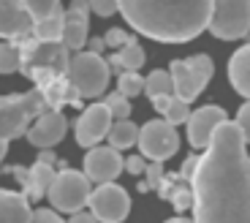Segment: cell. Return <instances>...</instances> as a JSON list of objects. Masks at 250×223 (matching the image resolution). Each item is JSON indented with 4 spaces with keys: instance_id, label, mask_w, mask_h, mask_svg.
Segmentation results:
<instances>
[{
    "instance_id": "cell-1",
    "label": "cell",
    "mask_w": 250,
    "mask_h": 223,
    "mask_svg": "<svg viewBox=\"0 0 250 223\" xmlns=\"http://www.w3.org/2000/svg\"><path fill=\"white\" fill-rule=\"evenodd\" d=\"M193 223H250V155L237 123L223 120L190 174Z\"/></svg>"
},
{
    "instance_id": "cell-2",
    "label": "cell",
    "mask_w": 250,
    "mask_h": 223,
    "mask_svg": "<svg viewBox=\"0 0 250 223\" xmlns=\"http://www.w3.org/2000/svg\"><path fill=\"white\" fill-rule=\"evenodd\" d=\"M136 33L161 44H185L207 30L212 0H117Z\"/></svg>"
},
{
    "instance_id": "cell-3",
    "label": "cell",
    "mask_w": 250,
    "mask_h": 223,
    "mask_svg": "<svg viewBox=\"0 0 250 223\" xmlns=\"http://www.w3.org/2000/svg\"><path fill=\"white\" fill-rule=\"evenodd\" d=\"M19 71L25 76H30L33 82H38V87L49 85V82L65 76L68 68V46L62 41H25L19 46Z\"/></svg>"
},
{
    "instance_id": "cell-4",
    "label": "cell",
    "mask_w": 250,
    "mask_h": 223,
    "mask_svg": "<svg viewBox=\"0 0 250 223\" xmlns=\"http://www.w3.org/2000/svg\"><path fill=\"white\" fill-rule=\"evenodd\" d=\"M41 112H46V98L41 87L22 95H0V142L19 139Z\"/></svg>"
},
{
    "instance_id": "cell-5",
    "label": "cell",
    "mask_w": 250,
    "mask_h": 223,
    "mask_svg": "<svg viewBox=\"0 0 250 223\" xmlns=\"http://www.w3.org/2000/svg\"><path fill=\"white\" fill-rule=\"evenodd\" d=\"M109 60L90 49H79L76 55L68 57V68H65V79H68L71 90L79 98H98L109 85Z\"/></svg>"
},
{
    "instance_id": "cell-6",
    "label": "cell",
    "mask_w": 250,
    "mask_h": 223,
    "mask_svg": "<svg viewBox=\"0 0 250 223\" xmlns=\"http://www.w3.org/2000/svg\"><path fill=\"white\" fill-rule=\"evenodd\" d=\"M169 74H171V85H174V95L190 104L193 98L201 95L207 82L212 79L215 63L209 55H193L188 60H174Z\"/></svg>"
},
{
    "instance_id": "cell-7",
    "label": "cell",
    "mask_w": 250,
    "mask_h": 223,
    "mask_svg": "<svg viewBox=\"0 0 250 223\" xmlns=\"http://www.w3.org/2000/svg\"><path fill=\"white\" fill-rule=\"evenodd\" d=\"M207 30L220 41H237L250 33V0H212Z\"/></svg>"
},
{
    "instance_id": "cell-8",
    "label": "cell",
    "mask_w": 250,
    "mask_h": 223,
    "mask_svg": "<svg viewBox=\"0 0 250 223\" xmlns=\"http://www.w3.org/2000/svg\"><path fill=\"white\" fill-rule=\"evenodd\" d=\"M90 180L84 177V172H74V169H62V172L55 174L49 191H46V199L52 201L57 212H76V210H84L90 199Z\"/></svg>"
},
{
    "instance_id": "cell-9",
    "label": "cell",
    "mask_w": 250,
    "mask_h": 223,
    "mask_svg": "<svg viewBox=\"0 0 250 223\" xmlns=\"http://www.w3.org/2000/svg\"><path fill=\"white\" fill-rule=\"evenodd\" d=\"M139 153L150 161H169L180 150V136L171 123L166 120H150V123L139 125Z\"/></svg>"
},
{
    "instance_id": "cell-10",
    "label": "cell",
    "mask_w": 250,
    "mask_h": 223,
    "mask_svg": "<svg viewBox=\"0 0 250 223\" xmlns=\"http://www.w3.org/2000/svg\"><path fill=\"white\" fill-rule=\"evenodd\" d=\"M87 207L98 223H123L131 212V196L117 182H101L95 191H90Z\"/></svg>"
},
{
    "instance_id": "cell-11",
    "label": "cell",
    "mask_w": 250,
    "mask_h": 223,
    "mask_svg": "<svg viewBox=\"0 0 250 223\" xmlns=\"http://www.w3.org/2000/svg\"><path fill=\"white\" fill-rule=\"evenodd\" d=\"M112 123H114V117H112V112H109V106L104 104V101L87 106V109L76 117V125H74L76 144H79V147H87V150L95 147L101 139H106Z\"/></svg>"
},
{
    "instance_id": "cell-12",
    "label": "cell",
    "mask_w": 250,
    "mask_h": 223,
    "mask_svg": "<svg viewBox=\"0 0 250 223\" xmlns=\"http://www.w3.org/2000/svg\"><path fill=\"white\" fill-rule=\"evenodd\" d=\"M65 131H68V120H65V114L57 112V109H46V112H41L30 125H27L25 136H27V142H30L33 147L44 150V147H55V144H60L62 136H65Z\"/></svg>"
},
{
    "instance_id": "cell-13",
    "label": "cell",
    "mask_w": 250,
    "mask_h": 223,
    "mask_svg": "<svg viewBox=\"0 0 250 223\" xmlns=\"http://www.w3.org/2000/svg\"><path fill=\"white\" fill-rule=\"evenodd\" d=\"M123 174V155L114 147H90L84 155V177L90 182H114Z\"/></svg>"
},
{
    "instance_id": "cell-14",
    "label": "cell",
    "mask_w": 250,
    "mask_h": 223,
    "mask_svg": "<svg viewBox=\"0 0 250 223\" xmlns=\"http://www.w3.org/2000/svg\"><path fill=\"white\" fill-rule=\"evenodd\" d=\"M223 120H229L223 106H215V104H207L201 109L190 112V117H188V142L193 144L196 150H204L212 139L215 128H218Z\"/></svg>"
},
{
    "instance_id": "cell-15",
    "label": "cell",
    "mask_w": 250,
    "mask_h": 223,
    "mask_svg": "<svg viewBox=\"0 0 250 223\" xmlns=\"http://www.w3.org/2000/svg\"><path fill=\"white\" fill-rule=\"evenodd\" d=\"M30 11L22 0H0V38H22L33 33Z\"/></svg>"
},
{
    "instance_id": "cell-16",
    "label": "cell",
    "mask_w": 250,
    "mask_h": 223,
    "mask_svg": "<svg viewBox=\"0 0 250 223\" xmlns=\"http://www.w3.org/2000/svg\"><path fill=\"white\" fill-rule=\"evenodd\" d=\"M30 212L27 196L0 188V223H30Z\"/></svg>"
},
{
    "instance_id": "cell-17",
    "label": "cell",
    "mask_w": 250,
    "mask_h": 223,
    "mask_svg": "<svg viewBox=\"0 0 250 223\" xmlns=\"http://www.w3.org/2000/svg\"><path fill=\"white\" fill-rule=\"evenodd\" d=\"M229 79L239 95L250 98V44L239 46L229 60Z\"/></svg>"
},
{
    "instance_id": "cell-18",
    "label": "cell",
    "mask_w": 250,
    "mask_h": 223,
    "mask_svg": "<svg viewBox=\"0 0 250 223\" xmlns=\"http://www.w3.org/2000/svg\"><path fill=\"white\" fill-rule=\"evenodd\" d=\"M55 174H57V172H55V166H52V163L36 161L30 169H27V196H30V199L46 196L52 180H55Z\"/></svg>"
},
{
    "instance_id": "cell-19",
    "label": "cell",
    "mask_w": 250,
    "mask_h": 223,
    "mask_svg": "<svg viewBox=\"0 0 250 223\" xmlns=\"http://www.w3.org/2000/svg\"><path fill=\"white\" fill-rule=\"evenodd\" d=\"M144 66V49L139 46L136 38L120 46L112 57H109V68H117V71H139Z\"/></svg>"
},
{
    "instance_id": "cell-20",
    "label": "cell",
    "mask_w": 250,
    "mask_h": 223,
    "mask_svg": "<svg viewBox=\"0 0 250 223\" xmlns=\"http://www.w3.org/2000/svg\"><path fill=\"white\" fill-rule=\"evenodd\" d=\"M62 27H65V11H62V6H57L49 17L33 22V36H36L38 41H60Z\"/></svg>"
},
{
    "instance_id": "cell-21",
    "label": "cell",
    "mask_w": 250,
    "mask_h": 223,
    "mask_svg": "<svg viewBox=\"0 0 250 223\" xmlns=\"http://www.w3.org/2000/svg\"><path fill=\"white\" fill-rule=\"evenodd\" d=\"M106 136H109V147H114V150H128V147H133V144H136V139H139V125H133L131 117L114 120Z\"/></svg>"
},
{
    "instance_id": "cell-22",
    "label": "cell",
    "mask_w": 250,
    "mask_h": 223,
    "mask_svg": "<svg viewBox=\"0 0 250 223\" xmlns=\"http://www.w3.org/2000/svg\"><path fill=\"white\" fill-rule=\"evenodd\" d=\"M60 41L74 52L84 49V44H87V22H82V19H65Z\"/></svg>"
},
{
    "instance_id": "cell-23",
    "label": "cell",
    "mask_w": 250,
    "mask_h": 223,
    "mask_svg": "<svg viewBox=\"0 0 250 223\" xmlns=\"http://www.w3.org/2000/svg\"><path fill=\"white\" fill-rule=\"evenodd\" d=\"M144 93L152 98H158V95H174V85H171V74L169 71H150V76L144 79Z\"/></svg>"
},
{
    "instance_id": "cell-24",
    "label": "cell",
    "mask_w": 250,
    "mask_h": 223,
    "mask_svg": "<svg viewBox=\"0 0 250 223\" xmlns=\"http://www.w3.org/2000/svg\"><path fill=\"white\" fill-rule=\"evenodd\" d=\"M117 93H123L125 98H136L139 93H144V79L136 74V71H120Z\"/></svg>"
},
{
    "instance_id": "cell-25",
    "label": "cell",
    "mask_w": 250,
    "mask_h": 223,
    "mask_svg": "<svg viewBox=\"0 0 250 223\" xmlns=\"http://www.w3.org/2000/svg\"><path fill=\"white\" fill-rule=\"evenodd\" d=\"M188 117H190V106H188V101L171 95L169 106H166V112H163V120L171 123V125H182V123H188Z\"/></svg>"
},
{
    "instance_id": "cell-26",
    "label": "cell",
    "mask_w": 250,
    "mask_h": 223,
    "mask_svg": "<svg viewBox=\"0 0 250 223\" xmlns=\"http://www.w3.org/2000/svg\"><path fill=\"white\" fill-rule=\"evenodd\" d=\"M19 44H0V74H14L19 71Z\"/></svg>"
},
{
    "instance_id": "cell-27",
    "label": "cell",
    "mask_w": 250,
    "mask_h": 223,
    "mask_svg": "<svg viewBox=\"0 0 250 223\" xmlns=\"http://www.w3.org/2000/svg\"><path fill=\"white\" fill-rule=\"evenodd\" d=\"M104 104L109 106V112H112V117H114V120L131 117V98H125L123 93H112V95H106V101H104Z\"/></svg>"
},
{
    "instance_id": "cell-28",
    "label": "cell",
    "mask_w": 250,
    "mask_h": 223,
    "mask_svg": "<svg viewBox=\"0 0 250 223\" xmlns=\"http://www.w3.org/2000/svg\"><path fill=\"white\" fill-rule=\"evenodd\" d=\"M25 3V8L30 11L33 19H44L49 17L52 11H55L57 6H60V0H22Z\"/></svg>"
},
{
    "instance_id": "cell-29",
    "label": "cell",
    "mask_w": 250,
    "mask_h": 223,
    "mask_svg": "<svg viewBox=\"0 0 250 223\" xmlns=\"http://www.w3.org/2000/svg\"><path fill=\"white\" fill-rule=\"evenodd\" d=\"M237 128H239V134H242V139H245V144H250V98L245 101L242 106H239V112H237Z\"/></svg>"
},
{
    "instance_id": "cell-30",
    "label": "cell",
    "mask_w": 250,
    "mask_h": 223,
    "mask_svg": "<svg viewBox=\"0 0 250 223\" xmlns=\"http://www.w3.org/2000/svg\"><path fill=\"white\" fill-rule=\"evenodd\" d=\"M90 3V11L98 14V17H112V14L120 11L117 0H87Z\"/></svg>"
},
{
    "instance_id": "cell-31",
    "label": "cell",
    "mask_w": 250,
    "mask_h": 223,
    "mask_svg": "<svg viewBox=\"0 0 250 223\" xmlns=\"http://www.w3.org/2000/svg\"><path fill=\"white\" fill-rule=\"evenodd\" d=\"M131 38H133V36H128L123 27H112V30L104 36V44H106V46H114V49H120V46H125Z\"/></svg>"
},
{
    "instance_id": "cell-32",
    "label": "cell",
    "mask_w": 250,
    "mask_h": 223,
    "mask_svg": "<svg viewBox=\"0 0 250 223\" xmlns=\"http://www.w3.org/2000/svg\"><path fill=\"white\" fill-rule=\"evenodd\" d=\"M30 223H65L55 210H46V207H38L30 212Z\"/></svg>"
},
{
    "instance_id": "cell-33",
    "label": "cell",
    "mask_w": 250,
    "mask_h": 223,
    "mask_svg": "<svg viewBox=\"0 0 250 223\" xmlns=\"http://www.w3.org/2000/svg\"><path fill=\"white\" fill-rule=\"evenodd\" d=\"M123 169L128 174H144V169H147V163H144V155H131V158H123Z\"/></svg>"
},
{
    "instance_id": "cell-34",
    "label": "cell",
    "mask_w": 250,
    "mask_h": 223,
    "mask_svg": "<svg viewBox=\"0 0 250 223\" xmlns=\"http://www.w3.org/2000/svg\"><path fill=\"white\" fill-rule=\"evenodd\" d=\"M144 174H147V188H158L163 182V166H161V161H152V166L144 169Z\"/></svg>"
},
{
    "instance_id": "cell-35",
    "label": "cell",
    "mask_w": 250,
    "mask_h": 223,
    "mask_svg": "<svg viewBox=\"0 0 250 223\" xmlns=\"http://www.w3.org/2000/svg\"><path fill=\"white\" fill-rule=\"evenodd\" d=\"M68 223H98V218H95L93 212L76 210V212H71V221H68Z\"/></svg>"
},
{
    "instance_id": "cell-36",
    "label": "cell",
    "mask_w": 250,
    "mask_h": 223,
    "mask_svg": "<svg viewBox=\"0 0 250 223\" xmlns=\"http://www.w3.org/2000/svg\"><path fill=\"white\" fill-rule=\"evenodd\" d=\"M68 11H76V14H84V17H87V14H90V3H87V0H71Z\"/></svg>"
},
{
    "instance_id": "cell-37",
    "label": "cell",
    "mask_w": 250,
    "mask_h": 223,
    "mask_svg": "<svg viewBox=\"0 0 250 223\" xmlns=\"http://www.w3.org/2000/svg\"><path fill=\"white\" fill-rule=\"evenodd\" d=\"M8 172H11L14 177H17V180L27 188V169H25V166H14V169H8Z\"/></svg>"
},
{
    "instance_id": "cell-38",
    "label": "cell",
    "mask_w": 250,
    "mask_h": 223,
    "mask_svg": "<svg viewBox=\"0 0 250 223\" xmlns=\"http://www.w3.org/2000/svg\"><path fill=\"white\" fill-rule=\"evenodd\" d=\"M169 101H171V95H158V98H152V106H155L158 112H166V106H169Z\"/></svg>"
},
{
    "instance_id": "cell-39",
    "label": "cell",
    "mask_w": 250,
    "mask_h": 223,
    "mask_svg": "<svg viewBox=\"0 0 250 223\" xmlns=\"http://www.w3.org/2000/svg\"><path fill=\"white\" fill-rule=\"evenodd\" d=\"M38 161H41V163H55V153H52V147L41 150V153H38Z\"/></svg>"
},
{
    "instance_id": "cell-40",
    "label": "cell",
    "mask_w": 250,
    "mask_h": 223,
    "mask_svg": "<svg viewBox=\"0 0 250 223\" xmlns=\"http://www.w3.org/2000/svg\"><path fill=\"white\" fill-rule=\"evenodd\" d=\"M87 41H90V52H98V55H101V49L106 46V44H104V38H87Z\"/></svg>"
},
{
    "instance_id": "cell-41",
    "label": "cell",
    "mask_w": 250,
    "mask_h": 223,
    "mask_svg": "<svg viewBox=\"0 0 250 223\" xmlns=\"http://www.w3.org/2000/svg\"><path fill=\"white\" fill-rule=\"evenodd\" d=\"M166 223H193L190 218H171V221H166Z\"/></svg>"
}]
</instances>
